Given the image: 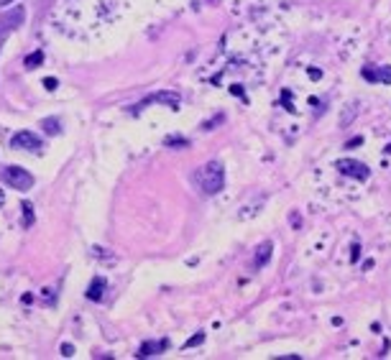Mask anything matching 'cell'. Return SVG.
<instances>
[{
	"label": "cell",
	"mask_w": 391,
	"mask_h": 360,
	"mask_svg": "<svg viewBox=\"0 0 391 360\" xmlns=\"http://www.w3.org/2000/svg\"><path fill=\"white\" fill-rule=\"evenodd\" d=\"M192 184L200 189V195L213 197L225 187V166L220 161H207L200 169H194L192 174Z\"/></svg>",
	"instance_id": "cell-1"
},
{
	"label": "cell",
	"mask_w": 391,
	"mask_h": 360,
	"mask_svg": "<svg viewBox=\"0 0 391 360\" xmlns=\"http://www.w3.org/2000/svg\"><path fill=\"white\" fill-rule=\"evenodd\" d=\"M23 23H26V6H16V8H11L8 13L0 16V46H3L6 39H8L16 29H21Z\"/></svg>",
	"instance_id": "cell-2"
},
{
	"label": "cell",
	"mask_w": 391,
	"mask_h": 360,
	"mask_svg": "<svg viewBox=\"0 0 391 360\" xmlns=\"http://www.w3.org/2000/svg\"><path fill=\"white\" fill-rule=\"evenodd\" d=\"M0 179H3L8 187L18 189V192H29L34 187V176L26 169H21V166H6L3 174H0Z\"/></svg>",
	"instance_id": "cell-3"
},
{
	"label": "cell",
	"mask_w": 391,
	"mask_h": 360,
	"mask_svg": "<svg viewBox=\"0 0 391 360\" xmlns=\"http://www.w3.org/2000/svg\"><path fill=\"white\" fill-rule=\"evenodd\" d=\"M11 148H16V151H31V153H41L44 151V143H41V138L36 135V133H31V130H21V133H16L13 138H11Z\"/></svg>",
	"instance_id": "cell-4"
},
{
	"label": "cell",
	"mask_w": 391,
	"mask_h": 360,
	"mask_svg": "<svg viewBox=\"0 0 391 360\" xmlns=\"http://www.w3.org/2000/svg\"><path fill=\"white\" fill-rule=\"evenodd\" d=\"M335 169H337L340 174H345V176H353V179H358V182H366V179H368V174H371V169H368L366 163H360V161H353V158H340V161H335Z\"/></svg>",
	"instance_id": "cell-5"
},
{
	"label": "cell",
	"mask_w": 391,
	"mask_h": 360,
	"mask_svg": "<svg viewBox=\"0 0 391 360\" xmlns=\"http://www.w3.org/2000/svg\"><path fill=\"white\" fill-rule=\"evenodd\" d=\"M360 77L366 82H373V85H378V82L391 85V67H373V64H368V67L360 69Z\"/></svg>",
	"instance_id": "cell-6"
},
{
	"label": "cell",
	"mask_w": 391,
	"mask_h": 360,
	"mask_svg": "<svg viewBox=\"0 0 391 360\" xmlns=\"http://www.w3.org/2000/svg\"><path fill=\"white\" fill-rule=\"evenodd\" d=\"M169 347V340H156V342H143L141 347H138V357H151V355H159V352H164Z\"/></svg>",
	"instance_id": "cell-7"
},
{
	"label": "cell",
	"mask_w": 391,
	"mask_h": 360,
	"mask_svg": "<svg viewBox=\"0 0 391 360\" xmlns=\"http://www.w3.org/2000/svg\"><path fill=\"white\" fill-rule=\"evenodd\" d=\"M271 251H274V243L266 240L256 248V258H253V268H264L269 261H271Z\"/></svg>",
	"instance_id": "cell-8"
},
{
	"label": "cell",
	"mask_w": 391,
	"mask_h": 360,
	"mask_svg": "<svg viewBox=\"0 0 391 360\" xmlns=\"http://www.w3.org/2000/svg\"><path fill=\"white\" fill-rule=\"evenodd\" d=\"M105 289H108V281L102 276H95L92 284H90V289H87V299L90 301H100L105 296Z\"/></svg>",
	"instance_id": "cell-9"
},
{
	"label": "cell",
	"mask_w": 391,
	"mask_h": 360,
	"mask_svg": "<svg viewBox=\"0 0 391 360\" xmlns=\"http://www.w3.org/2000/svg\"><path fill=\"white\" fill-rule=\"evenodd\" d=\"M148 102H169L171 107H176V105H179V95H174V92H159V95H153V97H148V100L138 102V105H136V110L146 107Z\"/></svg>",
	"instance_id": "cell-10"
},
{
	"label": "cell",
	"mask_w": 391,
	"mask_h": 360,
	"mask_svg": "<svg viewBox=\"0 0 391 360\" xmlns=\"http://www.w3.org/2000/svg\"><path fill=\"white\" fill-rule=\"evenodd\" d=\"M41 128H44L49 135L62 133V123H59V118H44V120H41Z\"/></svg>",
	"instance_id": "cell-11"
},
{
	"label": "cell",
	"mask_w": 391,
	"mask_h": 360,
	"mask_svg": "<svg viewBox=\"0 0 391 360\" xmlns=\"http://www.w3.org/2000/svg\"><path fill=\"white\" fill-rule=\"evenodd\" d=\"M23 64H26V69H36V67H41V64H44V51L39 49V51H34V54H29Z\"/></svg>",
	"instance_id": "cell-12"
},
{
	"label": "cell",
	"mask_w": 391,
	"mask_h": 360,
	"mask_svg": "<svg viewBox=\"0 0 391 360\" xmlns=\"http://www.w3.org/2000/svg\"><path fill=\"white\" fill-rule=\"evenodd\" d=\"M205 342V332H197V335H192L187 342H184V347L189 350V347H197V345H202Z\"/></svg>",
	"instance_id": "cell-13"
},
{
	"label": "cell",
	"mask_w": 391,
	"mask_h": 360,
	"mask_svg": "<svg viewBox=\"0 0 391 360\" xmlns=\"http://www.w3.org/2000/svg\"><path fill=\"white\" fill-rule=\"evenodd\" d=\"M34 225V207L26 202L23 205V228H31Z\"/></svg>",
	"instance_id": "cell-14"
},
{
	"label": "cell",
	"mask_w": 391,
	"mask_h": 360,
	"mask_svg": "<svg viewBox=\"0 0 391 360\" xmlns=\"http://www.w3.org/2000/svg\"><path fill=\"white\" fill-rule=\"evenodd\" d=\"M44 87H46V90H49V92H54V90H57V87H59V82H57V79H54V77H46V79H44Z\"/></svg>",
	"instance_id": "cell-15"
},
{
	"label": "cell",
	"mask_w": 391,
	"mask_h": 360,
	"mask_svg": "<svg viewBox=\"0 0 391 360\" xmlns=\"http://www.w3.org/2000/svg\"><path fill=\"white\" fill-rule=\"evenodd\" d=\"M358 258H360V245L355 243V245L350 248V263H358Z\"/></svg>",
	"instance_id": "cell-16"
},
{
	"label": "cell",
	"mask_w": 391,
	"mask_h": 360,
	"mask_svg": "<svg viewBox=\"0 0 391 360\" xmlns=\"http://www.w3.org/2000/svg\"><path fill=\"white\" fill-rule=\"evenodd\" d=\"M62 355H64V357H72V355H74V345L64 342V345H62Z\"/></svg>",
	"instance_id": "cell-17"
},
{
	"label": "cell",
	"mask_w": 391,
	"mask_h": 360,
	"mask_svg": "<svg viewBox=\"0 0 391 360\" xmlns=\"http://www.w3.org/2000/svg\"><path fill=\"white\" fill-rule=\"evenodd\" d=\"M353 118H355V107H353L350 113H343V118H340V125H345V123H350Z\"/></svg>",
	"instance_id": "cell-18"
},
{
	"label": "cell",
	"mask_w": 391,
	"mask_h": 360,
	"mask_svg": "<svg viewBox=\"0 0 391 360\" xmlns=\"http://www.w3.org/2000/svg\"><path fill=\"white\" fill-rule=\"evenodd\" d=\"M363 143V135H355V138H350L348 143H345V148H355V146H360Z\"/></svg>",
	"instance_id": "cell-19"
},
{
	"label": "cell",
	"mask_w": 391,
	"mask_h": 360,
	"mask_svg": "<svg viewBox=\"0 0 391 360\" xmlns=\"http://www.w3.org/2000/svg\"><path fill=\"white\" fill-rule=\"evenodd\" d=\"M166 143L169 146H189V141H181V138H169Z\"/></svg>",
	"instance_id": "cell-20"
},
{
	"label": "cell",
	"mask_w": 391,
	"mask_h": 360,
	"mask_svg": "<svg viewBox=\"0 0 391 360\" xmlns=\"http://www.w3.org/2000/svg\"><path fill=\"white\" fill-rule=\"evenodd\" d=\"M309 77H312V79H320L322 72H320V69H309Z\"/></svg>",
	"instance_id": "cell-21"
},
{
	"label": "cell",
	"mask_w": 391,
	"mask_h": 360,
	"mask_svg": "<svg viewBox=\"0 0 391 360\" xmlns=\"http://www.w3.org/2000/svg\"><path fill=\"white\" fill-rule=\"evenodd\" d=\"M8 3H13V0H0V6H8Z\"/></svg>",
	"instance_id": "cell-22"
},
{
	"label": "cell",
	"mask_w": 391,
	"mask_h": 360,
	"mask_svg": "<svg viewBox=\"0 0 391 360\" xmlns=\"http://www.w3.org/2000/svg\"><path fill=\"white\" fill-rule=\"evenodd\" d=\"M0 205H3V192H0Z\"/></svg>",
	"instance_id": "cell-23"
}]
</instances>
